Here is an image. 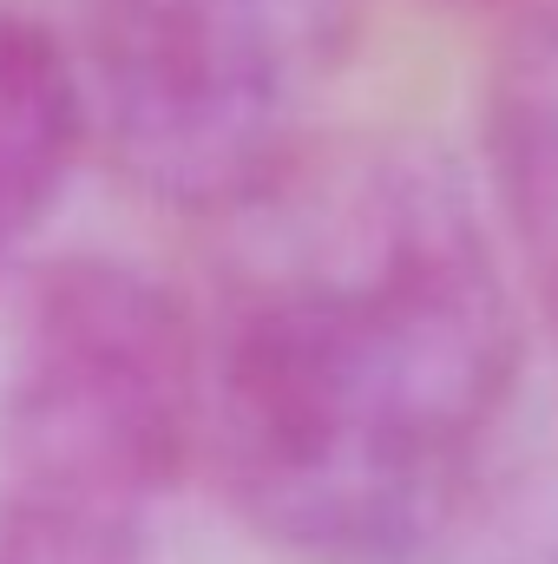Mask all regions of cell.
<instances>
[{
    "instance_id": "1",
    "label": "cell",
    "mask_w": 558,
    "mask_h": 564,
    "mask_svg": "<svg viewBox=\"0 0 558 564\" xmlns=\"http://www.w3.org/2000/svg\"><path fill=\"white\" fill-rule=\"evenodd\" d=\"M191 328L197 446L230 512L302 564H408L466 506L519 381L506 263L420 151H309L230 210Z\"/></svg>"
},
{
    "instance_id": "2",
    "label": "cell",
    "mask_w": 558,
    "mask_h": 564,
    "mask_svg": "<svg viewBox=\"0 0 558 564\" xmlns=\"http://www.w3.org/2000/svg\"><path fill=\"white\" fill-rule=\"evenodd\" d=\"M191 446V315L132 263L46 270L0 375V564H151Z\"/></svg>"
},
{
    "instance_id": "3",
    "label": "cell",
    "mask_w": 558,
    "mask_h": 564,
    "mask_svg": "<svg viewBox=\"0 0 558 564\" xmlns=\"http://www.w3.org/2000/svg\"><path fill=\"white\" fill-rule=\"evenodd\" d=\"M348 0H86V119L144 197L230 217L315 151Z\"/></svg>"
},
{
    "instance_id": "4",
    "label": "cell",
    "mask_w": 558,
    "mask_h": 564,
    "mask_svg": "<svg viewBox=\"0 0 558 564\" xmlns=\"http://www.w3.org/2000/svg\"><path fill=\"white\" fill-rule=\"evenodd\" d=\"M486 144L500 217L558 322V0H519L500 33L486 79Z\"/></svg>"
},
{
    "instance_id": "5",
    "label": "cell",
    "mask_w": 558,
    "mask_h": 564,
    "mask_svg": "<svg viewBox=\"0 0 558 564\" xmlns=\"http://www.w3.org/2000/svg\"><path fill=\"white\" fill-rule=\"evenodd\" d=\"M86 139V86L60 40L0 13V270L60 204Z\"/></svg>"
}]
</instances>
